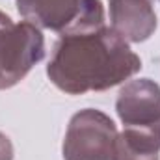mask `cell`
I'll return each mask as SVG.
<instances>
[{
    "instance_id": "6da1fadb",
    "label": "cell",
    "mask_w": 160,
    "mask_h": 160,
    "mask_svg": "<svg viewBox=\"0 0 160 160\" xmlns=\"http://www.w3.org/2000/svg\"><path fill=\"white\" fill-rule=\"evenodd\" d=\"M142 69L140 56L110 26L60 36L47 65L50 82L69 93L104 91L134 77Z\"/></svg>"
},
{
    "instance_id": "7a4b0ae2",
    "label": "cell",
    "mask_w": 160,
    "mask_h": 160,
    "mask_svg": "<svg viewBox=\"0 0 160 160\" xmlns=\"http://www.w3.org/2000/svg\"><path fill=\"white\" fill-rule=\"evenodd\" d=\"M116 110L123 123L121 138L128 143L160 151V86L151 78L130 80L121 88Z\"/></svg>"
},
{
    "instance_id": "3957f363",
    "label": "cell",
    "mask_w": 160,
    "mask_h": 160,
    "mask_svg": "<svg viewBox=\"0 0 160 160\" xmlns=\"http://www.w3.org/2000/svg\"><path fill=\"white\" fill-rule=\"evenodd\" d=\"M24 21L60 36L88 32L104 26L101 0H17Z\"/></svg>"
},
{
    "instance_id": "277c9868",
    "label": "cell",
    "mask_w": 160,
    "mask_h": 160,
    "mask_svg": "<svg viewBox=\"0 0 160 160\" xmlns=\"http://www.w3.org/2000/svg\"><path fill=\"white\" fill-rule=\"evenodd\" d=\"M45 58V38L28 22H13L0 11V89L13 88Z\"/></svg>"
},
{
    "instance_id": "5b68a950",
    "label": "cell",
    "mask_w": 160,
    "mask_h": 160,
    "mask_svg": "<svg viewBox=\"0 0 160 160\" xmlns=\"http://www.w3.org/2000/svg\"><path fill=\"white\" fill-rule=\"evenodd\" d=\"M118 128L104 112L86 108L77 112L63 140V160H116Z\"/></svg>"
},
{
    "instance_id": "8992f818",
    "label": "cell",
    "mask_w": 160,
    "mask_h": 160,
    "mask_svg": "<svg viewBox=\"0 0 160 160\" xmlns=\"http://www.w3.org/2000/svg\"><path fill=\"white\" fill-rule=\"evenodd\" d=\"M112 28L127 43H142L157 30L153 0H110Z\"/></svg>"
},
{
    "instance_id": "52a82bcc",
    "label": "cell",
    "mask_w": 160,
    "mask_h": 160,
    "mask_svg": "<svg viewBox=\"0 0 160 160\" xmlns=\"http://www.w3.org/2000/svg\"><path fill=\"white\" fill-rule=\"evenodd\" d=\"M0 160H13V143L4 132H0Z\"/></svg>"
},
{
    "instance_id": "ba28073f",
    "label": "cell",
    "mask_w": 160,
    "mask_h": 160,
    "mask_svg": "<svg viewBox=\"0 0 160 160\" xmlns=\"http://www.w3.org/2000/svg\"><path fill=\"white\" fill-rule=\"evenodd\" d=\"M158 2H160V0H158Z\"/></svg>"
}]
</instances>
